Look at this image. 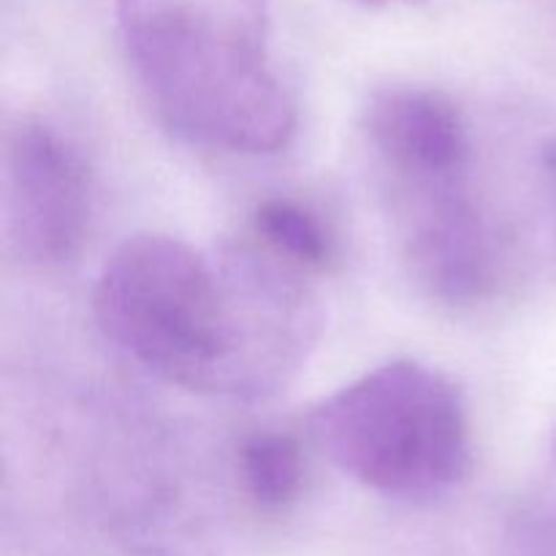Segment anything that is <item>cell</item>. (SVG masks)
<instances>
[{"label":"cell","mask_w":556,"mask_h":556,"mask_svg":"<svg viewBox=\"0 0 556 556\" xmlns=\"http://www.w3.org/2000/svg\"><path fill=\"white\" fill-rule=\"evenodd\" d=\"M315 443L375 494L429 503L472 467V432L459 386L421 362H389L326 396L309 416Z\"/></svg>","instance_id":"3957f363"},{"label":"cell","mask_w":556,"mask_h":556,"mask_svg":"<svg viewBox=\"0 0 556 556\" xmlns=\"http://www.w3.org/2000/svg\"><path fill=\"white\" fill-rule=\"evenodd\" d=\"M304 275L264 244L210 253L136 233L103 264L92 309L103 334L166 383L258 400L302 369L324 329Z\"/></svg>","instance_id":"6da1fadb"},{"label":"cell","mask_w":556,"mask_h":556,"mask_svg":"<svg viewBox=\"0 0 556 556\" xmlns=\"http://www.w3.org/2000/svg\"><path fill=\"white\" fill-rule=\"evenodd\" d=\"M364 136L389 185L470 179L472 139L462 109L429 87H386L364 106Z\"/></svg>","instance_id":"8992f818"},{"label":"cell","mask_w":556,"mask_h":556,"mask_svg":"<svg viewBox=\"0 0 556 556\" xmlns=\"http://www.w3.org/2000/svg\"><path fill=\"white\" fill-rule=\"evenodd\" d=\"M92 172L79 147L47 119L27 117L5 141V223L38 266L74 258L90 233Z\"/></svg>","instance_id":"5b68a950"},{"label":"cell","mask_w":556,"mask_h":556,"mask_svg":"<svg viewBox=\"0 0 556 556\" xmlns=\"http://www.w3.org/2000/svg\"><path fill=\"white\" fill-rule=\"evenodd\" d=\"M353 3L364 5V9H383V5L400 3V0H353Z\"/></svg>","instance_id":"9c48e42d"},{"label":"cell","mask_w":556,"mask_h":556,"mask_svg":"<svg viewBox=\"0 0 556 556\" xmlns=\"http://www.w3.org/2000/svg\"><path fill=\"white\" fill-rule=\"evenodd\" d=\"M391 210L402 261L427 296L448 307H472L497 291L503 250L472 199L470 179L391 185Z\"/></svg>","instance_id":"277c9868"},{"label":"cell","mask_w":556,"mask_h":556,"mask_svg":"<svg viewBox=\"0 0 556 556\" xmlns=\"http://www.w3.org/2000/svg\"><path fill=\"white\" fill-rule=\"evenodd\" d=\"M239 472L250 497L266 510H280L302 494L304 456L293 434H253L239 451Z\"/></svg>","instance_id":"ba28073f"},{"label":"cell","mask_w":556,"mask_h":556,"mask_svg":"<svg viewBox=\"0 0 556 556\" xmlns=\"http://www.w3.org/2000/svg\"><path fill=\"white\" fill-rule=\"evenodd\" d=\"M136 85L193 144L242 155L282 150L296 106L271 68V0H114Z\"/></svg>","instance_id":"7a4b0ae2"},{"label":"cell","mask_w":556,"mask_h":556,"mask_svg":"<svg viewBox=\"0 0 556 556\" xmlns=\"http://www.w3.org/2000/svg\"><path fill=\"white\" fill-rule=\"evenodd\" d=\"M255 237L266 250L304 271L326 269L334 258V239L313 210L291 199H266L253 215Z\"/></svg>","instance_id":"52a82bcc"}]
</instances>
